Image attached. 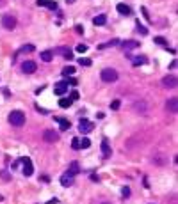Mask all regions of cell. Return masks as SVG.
Instances as JSON below:
<instances>
[{"mask_svg":"<svg viewBox=\"0 0 178 204\" xmlns=\"http://www.w3.org/2000/svg\"><path fill=\"white\" fill-rule=\"evenodd\" d=\"M9 123L13 124V126H23L25 124V114L21 110H13L9 114Z\"/></svg>","mask_w":178,"mask_h":204,"instance_id":"cell-1","label":"cell"},{"mask_svg":"<svg viewBox=\"0 0 178 204\" xmlns=\"http://www.w3.org/2000/svg\"><path fill=\"white\" fill-rule=\"evenodd\" d=\"M101 80L103 82H107V84H112V82H116L118 80V71L116 69H112V68H105V69H101Z\"/></svg>","mask_w":178,"mask_h":204,"instance_id":"cell-2","label":"cell"},{"mask_svg":"<svg viewBox=\"0 0 178 204\" xmlns=\"http://www.w3.org/2000/svg\"><path fill=\"white\" fill-rule=\"evenodd\" d=\"M2 27L5 30H13L16 27V18L13 14H2Z\"/></svg>","mask_w":178,"mask_h":204,"instance_id":"cell-3","label":"cell"},{"mask_svg":"<svg viewBox=\"0 0 178 204\" xmlns=\"http://www.w3.org/2000/svg\"><path fill=\"white\" fill-rule=\"evenodd\" d=\"M20 163H23V174L25 176H32L34 174V167H32V160L30 158L23 156V158H20Z\"/></svg>","mask_w":178,"mask_h":204,"instance_id":"cell-4","label":"cell"},{"mask_svg":"<svg viewBox=\"0 0 178 204\" xmlns=\"http://www.w3.org/2000/svg\"><path fill=\"white\" fill-rule=\"evenodd\" d=\"M43 140L48 142V144H54L59 140V135L55 133V130H45L43 131Z\"/></svg>","mask_w":178,"mask_h":204,"instance_id":"cell-5","label":"cell"},{"mask_svg":"<svg viewBox=\"0 0 178 204\" xmlns=\"http://www.w3.org/2000/svg\"><path fill=\"white\" fill-rule=\"evenodd\" d=\"M36 69H38V64H36L34 60H25V62H21V71H23V73L32 75Z\"/></svg>","mask_w":178,"mask_h":204,"instance_id":"cell-6","label":"cell"},{"mask_svg":"<svg viewBox=\"0 0 178 204\" xmlns=\"http://www.w3.org/2000/svg\"><path fill=\"white\" fill-rule=\"evenodd\" d=\"M162 85L167 87V89H175L176 87V76L175 75H167L162 78Z\"/></svg>","mask_w":178,"mask_h":204,"instance_id":"cell-7","label":"cell"},{"mask_svg":"<svg viewBox=\"0 0 178 204\" xmlns=\"http://www.w3.org/2000/svg\"><path fill=\"white\" fill-rule=\"evenodd\" d=\"M101 153H103L105 158H111V156H112V148H111V144H109L107 139L101 140Z\"/></svg>","mask_w":178,"mask_h":204,"instance_id":"cell-8","label":"cell"},{"mask_svg":"<svg viewBox=\"0 0 178 204\" xmlns=\"http://www.w3.org/2000/svg\"><path fill=\"white\" fill-rule=\"evenodd\" d=\"M79 130L82 133H89V131H93V123H89L87 119H82L79 124Z\"/></svg>","mask_w":178,"mask_h":204,"instance_id":"cell-9","label":"cell"},{"mask_svg":"<svg viewBox=\"0 0 178 204\" xmlns=\"http://www.w3.org/2000/svg\"><path fill=\"white\" fill-rule=\"evenodd\" d=\"M134 110L137 112V114H142V115H144V114H148V105H146L144 101H136V103H134Z\"/></svg>","mask_w":178,"mask_h":204,"instance_id":"cell-10","label":"cell"},{"mask_svg":"<svg viewBox=\"0 0 178 204\" xmlns=\"http://www.w3.org/2000/svg\"><path fill=\"white\" fill-rule=\"evenodd\" d=\"M166 107H167V110L171 112V114H176V110H178V99H176V98H169V99H167V103H166Z\"/></svg>","mask_w":178,"mask_h":204,"instance_id":"cell-11","label":"cell"},{"mask_svg":"<svg viewBox=\"0 0 178 204\" xmlns=\"http://www.w3.org/2000/svg\"><path fill=\"white\" fill-rule=\"evenodd\" d=\"M61 185H62V186H71V185H73V176L68 174V172L62 174V176H61Z\"/></svg>","mask_w":178,"mask_h":204,"instance_id":"cell-12","label":"cell"},{"mask_svg":"<svg viewBox=\"0 0 178 204\" xmlns=\"http://www.w3.org/2000/svg\"><path fill=\"white\" fill-rule=\"evenodd\" d=\"M55 123H59V126H61V130H62V131H66V130H70V128H71V124H70V121H68V119L55 117Z\"/></svg>","mask_w":178,"mask_h":204,"instance_id":"cell-13","label":"cell"},{"mask_svg":"<svg viewBox=\"0 0 178 204\" xmlns=\"http://www.w3.org/2000/svg\"><path fill=\"white\" fill-rule=\"evenodd\" d=\"M116 9H118L119 14H123V16H128V14L132 13V11H130V7H128L126 4H118V5H116Z\"/></svg>","mask_w":178,"mask_h":204,"instance_id":"cell-14","label":"cell"},{"mask_svg":"<svg viewBox=\"0 0 178 204\" xmlns=\"http://www.w3.org/2000/svg\"><path fill=\"white\" fill-rule=\"evenodd\" d=\"M66 91H68L66 82H59V84H55V94H57V96H62Z\"/></svg>","mask_w":178,"mask_h":204,"instance_id":"cell-15","label":"cell"},{"mask_svg":"<svg viewBox=\"0 0 178 204\" xmlns=\"http://www.w3.org/2000/svg\"><path fill=\"white\" fill-rule=\"evenodd\" d=\"M121 46H123L125 50H134V48H139V43L137 41H134V39H130V41L121 43Z\"/></svg>","mask_w":178,"mask_h":204,"instance_id":"cell-16","label":"cell"},{"mask_svg":"<svg viewBox=\"0 0 178 204\" xmlns=\"http://www.w3.org/2000/svg\"><path fill=\"white\" fill-rule=\"evenodd\" d=\"M79 172H80V165H79V162H71V163H70V167H68V174L75 176V174H79Z\"/></svg>","mask_w":178,"mask_h":204,"instance_id":"cell-17","label":"cell"},{"mask_svg":"<svg viewBox=\"0 0 178 204\" xmlns=\"http://www.w3.org/2000/svg\"><path fill=\"white\" fill-rule=\"evenodd\" d=\"M119 44V39H111V41H107V43H103V44H100L98 46V50H103V48H111V46H118Z\"/></svg>","mask_w":178,"mask_h":204,"instance_id":"cell-18","label":"cell"},{"mask_svg":"<svg viewBox=\"0 0 178 204\" xmlns=\"http://www.w3.org/2000/svg\"><path fill=\"white\" fill-rule=\"evenodd\" d=\"M52 59H54V52H52V50H45V52H41V60L50 62Z\"/></svg>","mask_w":178,"mask_h":204,"instance_id":"cell-19","label":"cell"},{"mask_svg":"<svg viewBox=\"0 0 178 204\" xmlns=\"http://www.w3.org/2000/svg\"><path fill=\"white\" fill-rule=\"evenodd\" d=\"M132 59V64L134 66H142V64H146V57L139 55V57H130Z\"/></svg>","mask_w":178,"mask_h":204,"instance_id":"cell-20","label":"cell"},{"mask_svg":"<svg viewBox=\"0 0 178 204\" xmlns=\"http://www.w3.org/2000/svg\"><path fill=\"white\" fill-rule=\"evenodd\" d=\"M61 73H62V76H66V78H68V76H73L75 68H73V66H66V68H62V71H61Z\"/></svg>","mask_w":178,"mask_h":204,"instance_id":"cell-21","label":"cell"},{"mask_svg":"<svg viewBox=\"0 0 178 204\" xmlns=\"http://www.w3.org/2000/svg\"><path fill=\"white\" fill-rule=\"evenodd\" d=\"M93 23H95L96 27H98V25H105V23H107V16H105V14H98L96 18L93 20Z\"/></svg>","mask_w":178,"mask_h":204,"instance_id":"cell-22","label":"cell"},{"mask_svg":"<svg viewBox=\"0 0 178 204\" xmlns=\"http://www.w3.org/2000/svg\"><path fill=\"white\" fill-rule=\"evenodd\" d=\"M71 103H73V101H71L70 98H62V99H59V107H61V108H68Z\"/></svg>","mask_w":178,"mask_h":204,"instance_id":"cell-23","label":"cell"},{"mask_svg":"<svg viewBox=\"0 0 178 204\" xmlns=\"http://www.w3.org/2000/svg\"><path fill=\"white\" fill-rule=\"evenodd\" d=\"M153 162H155L157 165H164V163H167V158L160 154V156H155V158H153Z\"/></svg>","mask_w":178,"mask_h":204,"instance_id":"cell-24","label":"cell"},{"mask_svg":"<svg viewBox=\"0 0 178 204\" xmlns=\"http://www.w3.org/2000/svg\"><path fill=\"white\" fill-rule=\"evenodd\" d=\"M89 146H91V140H89L87 137H84V139L80 140V149H87Z\"/></svg>","mask_w":178,"mask_h":204,"instance_id":"cell-25","label":"cell"},{"mask_svg":"<svg viewBox=\"0 0 178 204\" xmlns=\"http://www.w3.org/2000/svg\"><path fill=\"white\" fill-rule=\"evenodd\" d=\"M45 7H48V9L55 11V9H57V2H54V0H46V2H45Z\"/></svg>","mask_w":178,"mask_h":204,"instance_id":"cell-26","label":"cell"},{"mask_svg":"<svg viewBox=\"0 0 178 204\" xmlns=\"http://www.w3.org/2000/svg\"><path fill=\"white\" fill-rule=\"evenodd\" d=\"M153 43H157V44H160V46H166V44H167L166 37H162V36H157L155 39H153Z\"/></svg>","mask_w":178,"mask_h":204,"instance_id":"cell-27","label":"cell"},{"mask_svg":"<svg viewBox=\"0 0 178 204\" xmlns=\"http://www.w3.org/2000/svg\"><path fill=\"white\" fill-rule=\"evenodd\" d=\"M0 178H2L4 181H11V174H9L7 170H0Z\"/></svg>","mask_w":178,"mask_h":204,"instance_id":"cell-28","label":"cell"},{"mask_svg":"<svg viewBox=\"0 0 178 204\" xmlns=\"http://www.w3.org/2000/svg\"><path fill=\"white\" fill-rule=\"evenodd\" d=\"M137 32H139V34H142V36H146V34H148V29H146L144 25H141V23L137 21Z\"/></svg>","mask_w":178,"mask_h":204,"instance_id":"cell-29","label":"cell"},{"mask_svg":"<svg viewBox=\"0 0 178 204\" xmlns=\"http://www.w3.org/2000/svg\"><path fill=\"white\" fill-rule=\"evenodd\" d=\"M79 64L80 66H91V59H84L82 57V59H79Z\"/></svg>","mask_w":178,"mask_h":204,"instance_id":"cell-30","label":"cell"},{"mask_svg":"<svg viewBox=\"0 0 178 204\" xmlns=\"http://www.w3.org/2000/svg\"><path fill=\"white\" fill-rule=\"evenodd\" d=\"M71 148H73V149H80V139L75 137V139L71 140Z\"/></svg>","mask_w":178,"mask_h":204,"instance_id":"cell-31","label":"cell"},{"mask_svg":"<svg viewBox=\"0 0 178 204\" xmlns=\"http://www.w3.org/2000/svg\"><path fill=\"white\" fill-rule=\"evenodd\" d=\"M119 107H121V101H119V99H114V101L111 103V108H112V110H118Z\"/></svg>","mask_w":178,"mask_h":204,"instance_id":"cell-32","label":"cell"},{"mask_svg":"<svg viewBox=\"0 0 178 204\" xmlns=\"http://www.w3.org/2000/svg\"><path fill=\"white\" fill-rule=\"evenodd\" d=\"M79 98H80L79 91H71V93H70V99H71V101H75V99H79Z\"/></svg>","mask_w":178,"mask_h":204,"instance_id":"cell-33","label":"cell"},{"mask_svg":"<svg viewBox=\"0 0 178 204\" xmlns=\"http://www.w3.org/2000/svg\"><path fill=\"white\" fill-rule=\"evenodd\" d=\"M77 52H79V53H86V52H87V44H79V46H77Z\"/></svg>","mask_w":178,"mask_h":204,"instance_id":"cell-34","label":"cell"},{"mask_svg":"<svg viewBox=\"0 0 178 204\" xmlns=\"http://www.w3.org/2000/svg\"><path fill=\"white\" fill-rule=\"evenodd\" d=\"M121 195H123V197H128V195H130V188H128V186H123V188H121Z\"/></svg>","mask_w":178,"mask_h":204,"instance_id":"cell-35","label":"cell"},{"mask_svg":"<svg viewBox=\"0 0 178 204\" xmlns=\"http://www.w3.org/2000/svg\"><path fill=\"white\" fill-rule=\"evenodd\" d=\"M66 85H77V80H75L73 76H68V80H66Z\"/></svg>","mask_w":178,"mask_h":204,"instance_id":"cell-36","label":"cell"},{"mask_svg":"<svg viewBox=\"0 0 178 204\" xmlns=\"http://www.w3.org/2000/svg\"><path fill=\"white\" fill-rule=\"evenodd\" d=\"M20 52H34V46H32V44H25Z\"/></svg>","mask_w":178,"mask_h":204,"instance_id":"cell-37","label":"cell"},{"mask_svg":"<svg viewBox=\"0 0 178 204\" xmlns=\"http://www.w3.org/2000/svg\"><path fill=\"white\" fill-rule=\"evenodd\" d=\"M141 11H142V14H144V18L150 21V14H148V11H146V7H141Z\"/></svg>","mask_w":178,"mask_h":204,"instance_id":"cell-38","label":"cell"},{"mask_svg":"<svg viewBox=\"0 0 178 204\" xmlns=\"http://www.w3.org/2000/svg\"><path fill=\"white\" fill-rule=\"evenodd\" d=\"M75 29H77V34H82V32H84V27H82V25H77Z\"/></svg>","mask_w":178,"mask_h":204,"instance_id":"cell-39","label":"cell"},{"mask_svg":"<svg viewBox=\"0 0 178 204\" xmlns=\"http://www.w3.org/2000/svg\"><path fill=\"white\" fill-rule=\"evenodd\" d=\"M91 181H95V183H96V181H100V178L96 176V174H91Z\"/></svg>","mask_w":178,"mask_h":204,"instance_id":"cell-40","label":"cell"},{"mask_svg":"<svg viewBox=\"0 0 178 204\" xmlns=\"http://www.w3.org/2000/svg\"><path fill=\"white\" fill-rule=\"evenodd\" d=\"M57 202H59V199H50L46 204H57Z\"/></svg>","mask_w":178,"mask_h":204,"instance_id":"cell-41","label":"cell"},{"mask_svg":"<svg viewBox=\"0 0 178 204\" xmlns=\"http://www.w3.org/2000/svg\"><path fill=\"white\" fill-rule=\"evenodd\" d=\"M96 117H98V119H103V117H105V114H103V112H98V114H96Z\"/></svg>","mask_w":178,"mask_h":204,"instance_id":"cell-42","label":"cell"},{"mask_svg":"<svg viewBox=\"0 0 178 204\" xmlns=\"http://www.w3.org/2000/svg\"><path fill=\"white\" fill-rule=\"evenodd\" d=\"M45 2H46V0H38V5H39V7L41 5H45Z\"/></svg>","mask_w":178,"mask_h":204,"instance_id":"cell-43","label":"cell"},{"mask_svg":"<svg viewBox=\"0 0 178 204\" xmlns=\"http://www.w3.org/2000/svg\"><path fill=\"white\" fill-rule=\"evenodd\" d=\"M2 201H4V197H2V195H0V202H2Z\"/></svg>","mask_w":178,"mask_h":204,"instance_id":"cell-44","label":"cell"},{"mask_svg":"<svg viewBox=\"0 0 178 204\" xmlns=\"http://www.w3.org/2000/svg\"><path fill=\"white\" fill-rule=\"evenodd\" d=\"M101 204H111V202H101Z\"/></svg>","mask_w":178,"mask_h":204,"instance_id":"cell-45","label":"cell"}]
</instances>
